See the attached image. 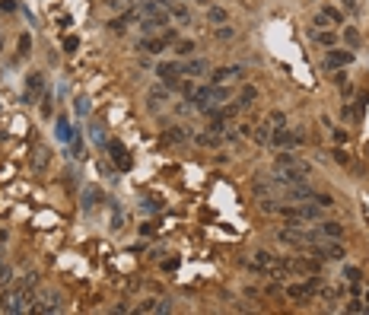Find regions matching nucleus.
Masks as SVG:
<instances>
[{"label":"nucleus","instance_id":"39","mask_svg":"<svg viewBox=\"0 0 369 315\" xmlns=\"http://www.w3.org/2000/svg\"><path fill=\"white\" fill-rule=\"evenodd\" d=\"M366 306H369V290H366Z\"/></svg>","mask_w":369,"mask_h":315},{"label":"nucleus","instance_id":"16","mask_svg":"<svg viewBox=\"0 0 369 315\" xmlns=\"http://www.w3.org/2000/svg\"><path fill=\"white\" fill-rule=\"evenodd\" d=\"M207 70V61H188V64H182V73H188V77H200V73Z\"/></svg>","mask_w":369,"mask_h":315},{"label":"nucleus","instance_id":"32","mask_svg":"<svg viewBox=\"0 0 369 315\" xmlns=\"http://www.w3.org/2000/svg\"><path fill=\"white\" fill-rule=\"evenodd\" d=\"M198 143H200V146H217L220 140H217V137H210V134H204V137H198Z\"/></svg>","mask_w":369,"mask_h":315},{"label":"nucleus","instance_id":"11","mask_svg":"<svg viewBox=\"0 0 369 315\" xmlns=\"http://www.w3.org/2000/svg\"><path fill=\"white\" fill-rule=\"evenodd\" d=\"M318 236H321V239H341V236H344V226L334 223V220H328V223L318 226Z\"/></svg>","mask_w":369,"mask_h":315},{"label":"nucleus","instance_id":"29","mask_svg":"<svg viewBox=\"0 0 369 315\" xmlns=\"http://www.w3.org/2000/svg\"><path fill=\"white\" fill-rule=\"evenodd\" d=\"M312 200H318V207H331L334 204L331 194H312Z\"/></svg>","mask_w":369,"mask_h":315},{"label":"nucleus","instance_id":"30","mask_svg":"<svg viewBox=\"0 0 369 315\" xmlns=\"http://www.w3.org/2000/svg\"><path fill=\"white\" fill-rule=\"evenodd\" d=\"M267 121H271V127H280V124L286 121V115H284V112H271V118H267Z\"/></svg>","mask_w":369,"mask_h":315},{"label":"nucleus","instance_id":"27","mask_svg":"<svg viewBox=\"0 0 369 315\" xmlns=\"http://www.w3.org/2000/svg\"><path fill=\"white\" fill-rule=\"evenodd\" d=\"M344 277L350 280V284H357V280H363V274H360V267H347V271H344Z\"/></svg>","mask_w":369,"mask_h":315},{"label":"nucleus","instance_id":"7","mask_svg":"<svg viewBox=\"0 0 369 315\" xmlns=\"http://www.w3.org/2000/svg\"><path fill=\"white\" fill-rule=\"evenodd\" d=\"M61 309V299L55 296V293H45L42 299H35V303L29 306V312H57Z\"/></svg>","mask_w":369,"mask_h":315},{"label":"nucleus","instance_id":"23","mask_svg":"<svg viewBox=\"0 0 369 315\" xmlns=\"http://www.w3.org/2000/svg\"><path fill=\"white\" fill-rule=\"evenodd\" d=\"M185 137H188V131H185V127H172V131L166 134V140H185Z\"/></svg>","mask_w":369,"mask_h":315},{"label":"nucleus","instance_id":"5","mask_svg":"<svg viewBox=\"0 0 369 315\" xmlns=\"http://www.w3.org/2000/svg\"><path fill=\"white\" fill-rule=\"evenodd\" d=\"M156 73L166 80V89H172V86H178V73H182V64H172V61H163V64H156Z\"/></svg>","mask_w":369,"mask_h":315},{"label":"nucleus","instance_id":"20","mask_svg":"<svg viewBox=\"0 0 369 315\" xmlns=\"http://www.w3.org/2000/svg\"><path fill=\"white\" fill-rule=\"evenodd\" d=\"M169 16L172 19H178V23H191V16H188V10H185V6H172V10H169Z\"/></svg>","mask_w":369,"mask_h":315},{"label":"nucleus","instance_id":"18","mask_svg":"<svg viewBox=\"0 0 369 315\" xmlns=\"http://www.w3.org/2000/svg\"><path fill=\"white\" fill-rule=\"evenodd\" d=\"M207 19H210V23H226V19H229V13L223 10V6H210V10H207Z\"/></svg>","mask_w":369,"mask_h":315},{"label":"nucleus","instance_id":"36","mask_svg":"<svg viewBox=\"0 0 369 315\" xmlns=\"http://www.w3.org/2000/svg\"><path fill=\"white\" fill-rule=\"evenodd\" d=\"M163 267H166V271H175V267H178V258H169V261H166Z\"/></svg>","mask_w":369,"mask_h":315},{"label":"nucleus","instance_id":"25","mask_svg":"<svg viewBox=\"0 0 369 315\" xmlns=\"http://www.w3.org/2000/svg\"><path fill=\"white\" fill-rule=\"evenodd\" d=\"M191 51H194V42H178V45H175V55H182V57L191 55Z\"/></svg>","mask_w":369,"mask_h":315},{"label":"nucleus","instance_id":"17","mask_svg":"<svg viewBox=\"0 0 369 315\" xmlns=\"http://www.w3.org/2000/svg\"><path fill=\"white\" fill-rule=\"evenodd\" d=\"M35 284H38V274H23V277H19L16 280V286H19V290H26V293H32V290H35Z\"/></svg>","mask_w":369,"mask_h":315},{"label":"nucleus","instance_id":"33","mask_svg":"<svg viewBox=\"0 0 369 315\" xmlns=\"http://www.w3.org/2000/svg\"><path fill=\"white\" fill-rule=\"evenodd\" d=\"M312 23H315V29H325V26H331V19H328V16H325V13H321V16H315V19H312Z\"/></svg>","mask_w":369,"mask_h":315},{"label":"nucleus","instance_id":"31","mask_svg":"<svg viewBox=\"0 0 369 315\" xmlns=\"http://www.w3.org/2000/svg\"><path fill=\"white\" fill-rule=\"evenodd\" d=\"M315 38H318L321 45H334V35H331V32H321V29H318V32H315Z\"/></svg>","mask_w":369,"mask_h":315},{"label":"nucleus","instance_id":"4","mask_svg":"<svg viewBox=\"0 0 369 315\" xmlns=\"http://www.w3.org/2000/svg\"><path fill=\"white\" fill-rule=\"evenodd\" d=\"M42 96H45V77L42 73H29V80H26V102H35Z\"/></svg>","mask_w":369,"mask_h":315},{"label":"nucleus","instance_id":"22","mask_svg":"<svg viewBox=\"0 0 369 315\" xmlns=\"http://www.w3.org/2000/svg\"><path fill=\"white\" fill-rule=\"evenodd\" d=\"M10 284H13V271H10V264L0 261V286H10Z\"/></svg>","mask_w":369,"mask_h":315},{"label":"nucleus","instance_id":"35","mask_svg":"<svg viewBox=\"0 0 369 315\" xmlns=\"http://www.w3.org/2000/svg\"><path fill=\"white\" fill-rule=\"evenodd\" d=\"M77 45H80V42H77V38L70 35V38H67V42H64V48H67V51H77Z\"/></svg>","mask_w":369,"mask_h":315},{"label":"nucleus","instance_id":"1","mask_svg":"<svg viewBox=\"0 0 369 315\" xmlns=\"http://www.w3.org/2000/svg\"><path fill=\"white\" fill-rule=\"evenodd\" d=\"M226 99H229V89L226 86H200L198 92H194V105H198L200 112H213L220 109V105H226Z\"/></svg>","mask_w":369,"mask_h":315},{"label":"nucleus","instance_id":"19","mask_svg":"<svg viewBox=\"0 0 369 315\" xmlns=\"http://www.w3.org/2000/svg\"><path fill=\"white\" fill-rule=\"evenodd\" d=\"M255 99H258V89H255V86H245L242 96H239V105H252Z\"/></svg>","mask_w":369,"mask_h":315},{"label":"nucleus","instance_id":"2","mask_svg":"<svg viewBox=\"0 0 369 315\" xmlns=\"http://www.w3.org/2000/svg\"><path fill=\"white\" fill-rule=\"evenodd\" d=\"M29 306H32L29 293H26V290H19L16 284H13L10 290L3 293V312H10V315H19V312H29Z\"/></svg>","mask_w":369,"mask_h":315},{"label":"nucleus","instance_id":"9","mask_svg":"<svg viewBox=\"0 0 369 315\" xmlns=\"http://www.w3.org/2000/svg\"><path fill=\"white\" fill-rule=\"evenodd\" d=\"M48 163H51V150H48V146H35V150H32V169L45 172V169H48Z\"/></svg>","mask_w":369,"mask_h":315},{"label":"nucleus","instance_id":"3","mask_svg":"<svg viewBox=\"0 0 369 315\" xmlns=\"http://www.w3.org/2000/svg\"><path fill=\"white\" fill-rule=\"evenodd\" d=\"M309 249H312V255H315V258H328V261H341V258L347 255V249H344V245H338V242H325V245L312 242Z\"/></svg>","mask_w":369,"mask_h":315},{"label":"nucleus","instance_id":"12","mask_svg":"<svg viewBox=\"0 0 369 315\" xmlns=\"http://www.w3.org/2000/svg\"><path fill=\"white\" fill-rule=\"evenodd\" d=\"M140 51H150V55H163L166 51V38H140Z\"/></svg>","mask_w":369,"mask_h":315},{"label":"nucleus","instance_id":"34","mask_svg":"<svg viewBox=\"0 0 369 315\" xmlns=\"http://www.w3.org/2000/svg\"><path fill=\"white\" fill-rule=\"evenodd\" d=\"M232 35H236L232 29H217V38H223V42H226V38H232Z\"/></svg>","mask_w":369,"mask_h":315},{"label":"nucleus","instance_id":"14","mask_svg":"<svg viewBox=\"0 0 369 315\" xmlns=\"http://www.w3.org/2000/svg\"><path fill=\"white\" fill-rule=\"evenodd\" d=\"M255 143H258V146L271 143V121H264L261 127H255Z\"/></svg>","mask_w":369,"mask_h":315},{"label":"nucleus","instance_id":"40","mask_svg":"<svg viewBox=\"0 0 369 315\" xmlns=\"http://www.w3.org/2000/svg\"><path fill=\"white\" fill-rule=\"evenodd\" d=\"M366 153H369V146H366Z\"/></svg>","mask_w":369,"mask_h":315},{"label":"nucleus","instance_id":"21","mask_svg":"<svg viewBox=\"0 0 369 315\" xmlns=\"http://www.w3.org/2000/svg\"><path fill=\"white\" fill-rule=\"evenodd\" d=\"M140 29H143V35H150V32H159V29H163V23H156V19L146 16L143 23H140Z\"/></svg>","mask_w":369,"mask_h":315},{"label":"nucleus","instance_id":"24","mask_svg":"<svg viewBox=\"0 0 369 315\" xmlns=\"http://www.w3.org/2000/svg\"><path fill=\"white\" fill-rule=\"evenodd\" d=\"M347 312H353V315H357V312H369V306L360 303V299H353V303H347Z\"/></svg>","mask_w":369,"mask_h":315},{"label":"nucleus","instance_id":"28","mask_svg":"<svg viewBox=\"0 0 369 315\" xmlns=\"http://www.w3.org/2000/svg\"><path fill=\"white\" fill-rule=\"evenodd\" d=\"M344 38H347L350 45H357V42H360V32L353 29V26H347V29H344Z\"/></svg>","mask_w":369,"mask_h":315},{"label":"nucleus","instance_id":"8","mask_svg":"<svg viewBox=\"0 0 369 315\" xmlns=\"http://www.w3.org/2000/svg\"><path fill=\"white\" fill-rule=\"evenodd\" d=\"M312 290H318V280H309V284H290V286H286V296L306 299V296H312Z\"/></svg>","mask_w":369,"mask_h":315},{"label":"nucleus","instance_id":"26","mask_svg":"<svg viewBox=\"0 0 369 315\" xmlns=\"http://www.w3.org/2000/svg\"><path fill=\"white\" fill-rule=\"evenodd\" d=\"M325 16L331 19V23H344V16H341V10H338V6H328V10H325Z\"/></svg>","mask_w":369,"mask_h":315},{"label":"nucleus","instance_id":"13","mask_svg":"<svg viewBox=\"0 0 369 315\" xmlns=\"http://www.w3.org/2000/svg\"><path fill=\"white\" fill-rule=\"evenodd\" d=\"M350 61H353L350 51H328V57H325L328 67H344V64H350Z\"/></svg>","mask_w":369,"mask_h":315},{"label":"nucleus","instance_id":"38","mask_svg":"<svg viewBox=\"0 0 369 315\" xmlns=\"http://www.w3.org/2000/svg\"><path fill=\"white\" fill-rule=\"evenodd\" d=\"M0 242H6V232H0Z\"/></svg>","mask_w":369,"mask_h":315},{"label":"nucleus","instance_id":"37","mask_svg":"<svg viewBox=\"0 0 369 315\" xmlns=\"http://www.w3.org/2000/svg\"><path fill=\"white\" fill-rule=\"evenodd\" d=\"M341 3H344V6H350V10H353V0H341Z\"/></svg>","mask_w":369,"mask_h":315},{"label":"nucleus","instance_id":"10","mask_svg":"<svg viewBox=\"0 0 369 315\" xmlns=\"http://www.w3.org/2000/svg\"><path fill=\"white\" fill-rule=\"evenodd\" d=\"M229 77H242V70H239V67H220V70L210 73V83L213 86H223Z\"/></svg>","mask_w":369,"mask_h":315},{"label":"nucleus","instance_id":"15","mask_svg":"<svg viewBox=\"0 0 369 315\" xmlns=\"http://www.w3.org/2000/svg\"><path fill=\"white\" fill-rule=\"evenodd\" d=\"M274 166H277V172H280V169H296V166H303V163H299V159L293 156V153H280Z\"/></svg>","mask_w":369,"mask_h":315},{"label":"nucleus","instance_id":"6","mask_svg":"<svg viewBox=\"0 0 369 315\" xmlns=\"http://www.w3.org/2000/svg\"><path fill=\"white\" fill-rule=\"evenodd\" d=\"M109 153H112V159H115V166H118L121 172L131 169V156H127V150H124L121 140H109Z\"/></svg>","mask_w":369,"mask_h":315}]
</instances>
